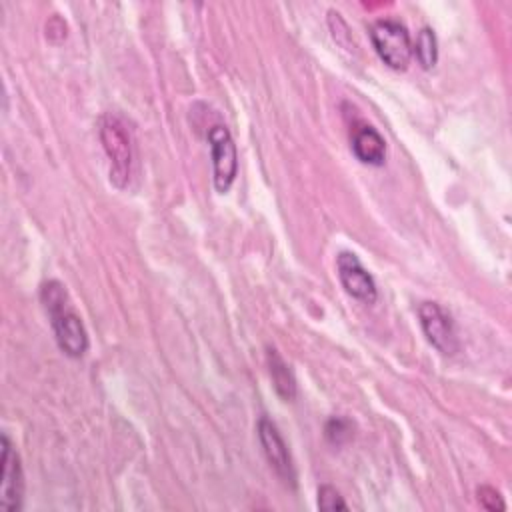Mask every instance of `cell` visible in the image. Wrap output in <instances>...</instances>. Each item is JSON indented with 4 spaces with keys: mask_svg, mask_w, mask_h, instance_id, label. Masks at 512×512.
<instances>
[{
    "mask_svg": "<svg viewBox=\"0 0 512 512\" xmlns=\"http://www.w3.org/2000/svg\"><path fill=\"white\" fill-rule=\"evenodd\" d=\"M40 300L50 316V324L54 330V338L60 350L70 358H80L88 350V332L74 312L68 300V292L64 284L58 280H48L40 288Z\"/></svg>",
    "mask_w": 512,
    "mask_h": 512,
    "instance_id": "6da1fadb",
    "label": "cell"
},
{
    "mask_svg": "<svg viewBox=\"0 0 512 512\" xmlns=\"http://www.w3.org/2000/svg\"><path fill=\"white\" fill-rule=\"evenodd\" d=\"M98 136L102 148L110 160V180L114 186L124 188L132 174L134 162V144L130 130L118 114H104L98 124Z\"/></svg>",
    "mask_w": 512,
    "mask_h": 512,
    "instance_id": "7a4b0ae2",
    "label": "cell"
},
{
    "mask_svg": "<svg viewBox=\"0 0 512 512\" xmlns=\"http://www.w3.org/2000/svg\"><path fill=\"white\" fill-rule=\"evenodd\" d=\"M370 40L384 64L394 70H406L412 58V40L402 22L392 18L376 20L370 26Z\"/></svg>",
    "mask_w": 512,
    "mask_h": 512,
    "instance_id": "3957f363",
    "label": "cell"
},
{
    "mask_svg": "<svg viewBox=\"0 0 512 512\" xmlns=\"http://www.w3.org/2000/svg\"><path fill=\"white\" fill-rule=\"evenodd\" d=\"M418 320L426 340L442 354L452 356L460 350V340L452 316L438 302H420Z\"/></svg>",
    "mask_w": 512,
    "mask_h": 512,
    "instance_id": "277c9868",
    "label": "cell"
},
{
    "mask_svg": "<svg viewBox=\"0 0 512 512\" xmlns=\"http://www.w3.org/2000/svg\"><path fill=\"white\" fill-rule=\"evenodd\" d=\"M208 142L212 150V172L214 186L218 192H226L238 172V154L236 144L224 124H214L208 130Z\"/></svg>",
    "mask_w": 512,
    "mask_h": 512,
    "instance_id": "5b68a950",
    "label": "cell"
},
{
    "mask_svg": "<svg viewBox=\"0 0 512 512\" xmlns=\"http://www.w3.org/2000/svg\"><path fill=\"white\" fill-rule=\"evenodd\" d=\"M2 476H0V510L14 512L20 510L24 498V474L16 448L10 438L2 434Z\"/></svg>",
    "mask_w": 512,
    "mask_h": 512,
    "instance_id": "8992f818",
    "label": "cell"
},
{
    "mask_svg": "<svg viewBox=\"0 0 512 512\" xmlns=\"http://www.w3.org/2000/svg\"><path fill=\"white\" fill-rule=\"evenodd\" d=\"M258 440L268 464L274 468L280 480L288 486H296V470H294L290 450L272 420L268 418L258 420Z\"/></svg>",
    "mask_w": 512,
    "mask_h": 512,
    "instance_id": "52a82bcc",
    "label": "cell"
},
{
    "mask_svg": "<svg viewBox=\"0 0 512 512\" xmlns=\"http://www.w3.org/2000/svg\"><path fill=\"white\" fill-rule=\"evenodd\" d=\"M336 268H338L340 284L352 298L362 300L366 304L376 302L378 298L376 282L354 252H340L336 258Z\"/></svg>",
    "mask_w": 512,
    "mask_h": 512,
    "instance_id": "ba28073f",
    "label": "cell"
},
{
    "mask_svg": "<svg viewBox=\"0 0 512 512\" xmlns=\"http://www.w3.org/2000/svg\"><path fill=\"white\" fill-rule=\"evenodd\" d=\"M352 152L364 164L382 166L386 160V142L376 128L362 124L352 134Z\"/></svg>",
    "mask_w": 512,
    "mask_h": 512,
    "instance_id": "9c48e42d",
    "label": "cell"
},
{
    "mask_svg": "<svg viewBox=\"0 0 512 512\" xmlns=\"http://www.w3.org/2000/svg\"><path fill=\"white\" fill-rule=\"evenodd\" d=\"M266 360H268V370H270L274 390L278 392V396L282 400L292 402L296 398V378H294L290 366L284 362V358L274 348L266 350Z\"/></svg>",
    "mask_w": 512,
    "mask_h": 512,
    "instance_id": "30bf717a",
    "label": "cell"
},
{
    "mask_svg": "<svg viewBox=\"0 0 512 512\" xmlns=\"http://www.w3.org/2000/svg\"><path fill=\"white\" fill-rule=\"evenodd\" d=\"M412 52L416 54V60L424 70H430L436 64V60H438V42H436V34H434L432 28H422L418 32V38H416V44L412 46Z\"/></svg>",
    "mask_w": 512,
    "mask_h": 512,
    "instance_id": "8fae6325",
    "label": "cell"
},
{
    "mask_svg": "<svg viewBox=\"0 0 512 512\" xmlns=\"http://www.w3.org/2000/svg\"><path fill=\"white\" fill-rule=\"evenodd\" d=\"M326 438L332 444H344L352 438V422L340 416H334L326 422Z\"/></svg>",
    "mask_w": 512,
    "mask_h": 512,
    "instance_id": "7c38bea8",
    "label": "cell"
},
{
    "mask_svg": "<svg viewBox=\"0 0 512 512\" xmlns=\"http://www.w3.org/2000/svg\"><path fill=\"white\" fill-rule=\"evenodd\" d=\"M318 508L320 510H346L348 506L334 486L324 484L318 488Z\"/></svg>",
    "mask_w": 512,
    "mask_h": 512,
    "instance_id": "4fadbf2b",
    "label": "cell"
},
{
    "mask_svg": "<svg viewBox=\"0 0 512 512\" xmlns=\"http://www.w3.org/2000/svg\"><path fill=\"white\" fill-rule=\"evenodd\" d=\"M476 494H478L480 506L486 508V510H490V512H498V510H504V508H506V504H504L500 492H498L496 488H492V486H480V488L476 490Z\"/></svg>",
    "mask_w": 512,
    "mask_h": 512,
    "instance_id": "5bb4252c",
    "label": "cell"
}]
</instances>
